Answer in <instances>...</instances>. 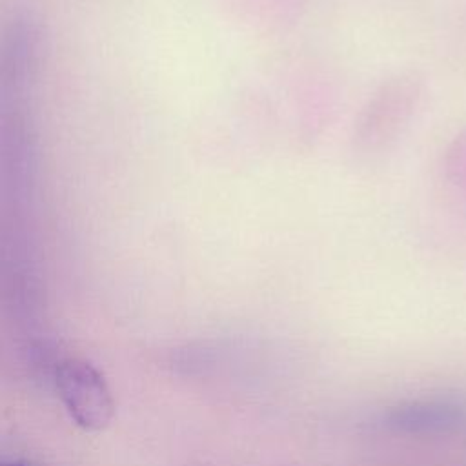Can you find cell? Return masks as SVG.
I'll use <instances>...</instances> for the list:
<instances>
[{
  "label": "cell",
  "instance_id": "1",
  "mask_svg": "<svg viewBox=\"0 0 466 466\" xmlns=\"http://www.w3.org/2000/svg\"><path fill=\"white\" fill-rule=\"evenodd\" d=\"M424 93V80L415 71H404L384 80L360 107L351 144L359 155H382L397 144L410 127Z\"/></svg>",
  "mask_w": 466,
  "mask_h": 466
},
{
  "label": "cell",
  "instance_id": "2",
  "mask_svg": "<svg viewBox=\"0 0 466 466\" xmlns=\"http://www.w3.org/2000/svg\"><path fill=\"white\" fill-rule=\"evenodd\" d=\"M55 384L62 404L76 426L100 431L115 415V400L104 375L87 360L69 357L55 370Z\"/></svg>",
  "mask_w": 466,
  "mask_h": 466
},
{
  "label": "cell",
  "instance_id": "3",
  "mask_svg": "<svg viewBox=\"0 0 466 466\" xmlns=\"http://www.w3.org/2000/svg\"><path fill=\"white\" fill-rule=\"evenodd\" d=\"M382 424L404 435H446L466 426V406L442 397L408 399L390 406Z\"/></svg>",
  "mask_w": 466,
  "mask_h": 466
},
{
  "label": "cell",
  "instance_id": "4",
  "mask_svg": "<svg viewBox=\"0 0 466 466\" xmlns=\"http://www.w3.org/2000/svg\"><path fill=\"white\" fill-rule=\"evenodd\" d=\"M0 466H31V464H27V462H24V461H7V459H2V461H0Z\"/></svg>",
  "mask_w": 466,
  "mask_h": 466
}]
</instances>
